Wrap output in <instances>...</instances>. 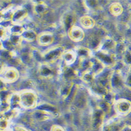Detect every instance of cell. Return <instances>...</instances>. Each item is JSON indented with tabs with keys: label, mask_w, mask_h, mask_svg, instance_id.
Listing matches in <instances>:
<instances>
[{
	"label": "cell",
	"mask_w": 131,
	"mask_h": 131,
	"mask_svg": "<svg viewBox=\"0 0 131 131\" xmlns=\"http://www.w3.org/2000/svg\"><path fill=\"white\" fill-rule=\"evenodd\" d=\"M59 74L64 82L72 81L77 77L78 72L70 66L64 65L59 71Z\"/></svg>",
	"instance_id": "10"
},
{
	"label": "cell",
	"mask_w": 131,
	"mask_h": 131,
	"mask_svg": "<svg viewBox=\"0 0 131 131\" xmlns=\"http://www.w3.org/2000/svg\"><path fill=\"white\" fill-rule=\"evenodd\" d=\"M50 131H64V130L61 126L58 125H53L51 127Z\"/></svg>",
	"instance_id": "36"
},
{
	"label": "cell",
	"mask_w": 131,
	"mask_h": 131,
	"mask_svg": "<svg viewBox=\"0 0 131 131\" xmlns=\"http://www.w3.org/2000/svg\"><path fill=\"white\" fill-rule=\"evenodd\" d=\"M38 73L43 79H51L55 75L56 71L51 64L45 62L40 63L38 68Z\"/></svg>",
	"instance_id": "8"
},
{
	"label": "cell",
	"mask_w": 131,
	"mask_h": 131,
	"mask_svg": "<svg viewBox=\"0 0 131 131\" xmlns=\"http://www.w3.org/2000/svg\"><path fill=\"white\" fill-rule=\"evenodd\" d=\"M77 58V56L75 51L72 49L66 50L62 57L64 65L67 66H70L73 64L76 61Z\"/></svg>",
	"instance_id": "20"
},
{
	"label": "cell",
	"mask_w": 131,
	"mask_h": 131,
	"mask_svg": "<svg viewBox=\"0 0 131 131\" xmlns=\"http://www.w3.org/2000/svg\"><path fill=\"white\" fill-rule=\"evenodd\" d=\"M8 102L12 109H18V107H21L19 93L15 92L10 94L8 99Z\"/></svg>",
	"instance_id": "27"
},
{
	"label": "cell",
	"mask_w": 131,
	"mask_h": 131,
	"mask_svg": "<svg viewBox=\"0 0 131 131\" xmlns=\"http://www.w3.org/2000/svg\"><path fill=\"white\" fill-rule=\"evenodd\" d=\"M116 45L117 43L112 38L106 36L102 39L100 45L96 50H102L113 53L112 51L115 50Z\"/></svg>",
	"instance_id": "14"
},
{
	"label": "cell",
	"mask_w": 131,
	"mask_h": 131,
	"mask_svg": "<svg viewBox=\"0 0 131 131\" xmlns=\"http://www.w3.org/2000/svg\"><path fill=\"white\" fill-rule=\"evenodd\" d=\"M79 22L81 26L86 29L93 28L95 25V20L91 16L84 15L80 18Z\"/></svg>",
	"instance_id": "23"
},
{
	"label": "cell",
	"mask_w": 131,
	"mask_h": 131,
	"mask_svg": "<svg viewBox=\"0 0 131 131\" xmlns=\"http://www.w3.org/2000/svg\"><path fill=\"white\" fill-rule=\"evenodd\" d=\"M20 98L21 107L26 110L35 108L37 106L38 97L31 90L25 89L18 92Z\"/></svg>",
	"instance_id": "1"
},
{
	"label": "cell",
	"mask_w": 131,
	"mask_h": 131,
	"mask_svg": "<svg viewBox=\"0 0 131 131\" xmlns=\"http://www.w3.org/2000/svg\"><path fill=\"white\" fill-rule=\"evenodd\" d=\"M6 131H15L14 129H8Z\"/></svg>",
	"instance_id": "39"
},
{
	"label": "cell",
	"mask_w": 131,
	"mask_h": 131,
	"mask_svg": "<svg viewBox=\"0 0 131 131\" xmlns=\"http://www.w3.org/2000/svg\"><path fill=\"white\" fill-rule=\"evenodd\" d=\"M27 9L23 6H18L14 8L11 23L14 24H21L28 16Z\"/></svg>",
	"instance_id": "11"
},
{
	"label": "cell",
	"mask_w": 131,
	"mask_h": 131,
	"mask_svg": "<svg viewBox=\"0 0 131 131\" xmlns=\"http://www.w3.org/2000/svg\"><path fill=\"white\" fill-rule=\"evenodd\" d=\"M9 121L5 116L1 114V119H0V129L1 131H6L8 129Z\"/></svg>",
	"instance_id": "33"
},
{
	"label": "cell",
	"mask_w": 131,
	"mask_h": 131,
	"mask_svg": "<svg viewBox=\"0 0 131 131\" xmlns=\"http://www.w3.org/2000/svg\"><path fill=\"white\" fill-rule=\"evenodd\" d=\"M35 108L45 111L51 114L54 117L58 116L59 114L58 108L54 105L48 103H42L38 104Z\"/></svg>",
	"instance_id": "24"
},
{
	"label": "cell",
	"mask_w": 131,
	"mask_h": 131,
	"mask_svg": "<svg viewBox=\"0 0 131 131\" xmlns=\"http://www.w3.org/2000/svg\"><path fill=\"white\" fill-rule=\"evenodd\" d=\"M8 39L15 48L19 47L21 45V42L23 40L21 35H10Z\"/></svg>",
	"instance_id": "30"
},
{
	"label": "cell",
	"mask_w": 131,
	"mask_h": 131,
	"mask_svg": "<svg viewBox=\"0 0 131 131\" xmlns=\"http://www.w3.org/2000/svg\"><path fill=\"white\" fill-rule=\"evenodd\" d=\"M96 75L90 69L83 70L81 74V79L82 81L87 84L91 85L95 82Z\"/></svg>",
	"instance_id": "25"
},
{
	"label": "cell",
	"mask_w": 131,
	"mask_h": 131,
	"mask_svg": "<svg viewBox=\"0 0 131 131\" xmlns=\"http://www.w3.org/2000/svg\"><path fill=\"white\" fill-rule=\"evenodd\" d=\"M54 40V35L52 32L45 31L38 34L37 42L40 46H48L51 45Z\"/></svg>",
	"instance_id": "12"
},
{
	"label": "cell",
	"mask_w": 131,
	"mask_h": 131,
	"mask_svg": "<svg viewBox=\"0 0 131 131\" xmlns=\"http://www.w3.org/2000/svg\"><path fill=\"white\" fill-rule=\"evenodd\" d=\"M74 50L79 60H88L92 57V51L88 47L78 46L75 47Z\"/></svg>",
	"instance_id": "19"
},
{
	"label": "cell",
	"mask_w": 131,
	"mask_h": 131,
	"mask_svg": "<svg viewBox=\"0 0 131 131\" xmlns=\"http://www.w3.org/2000/svg\"><path fill=\"white\" fill-rule=\"evenodd\" d=\"M105 66L94 56L90 58V68L94 74L96 76L101 73L104 70Z\"/></svg>",
	"instance_id": "18"
},
{
	"label": "cell",
	"mask_w": 131,
	"mask_h": 131,
	"mask_svg": "<svg viewBox=\"0 0 131 131\" xmlns=\"http://www.w3.org/2000/svg\"><path fill=\"white\" fill-rule=\"evenodd\" d=\"M73 88V83L72 81L64 82L59 90V94L62 99L64 100L67 99L71 94Z\"/></svg>",
	"instance_id": "21"
},
{
	"label": "cell",
	"mask_w": 131,
	"mask_h": 131,
	"mask_svg": "<svg viewBox=\"0 0 131 131\" xmlns=\"http://www.w3.org/2000/svg\"><path fill=\"white\" fill-rule=\"evenodd\" d=\"M105 114L96 106L91 116V125L93 129H98L103 125Z\"/></svg>",
	"instance_id": "7"
},
{
	"label": "cell",
	"mask_w": 131,
	"mask_h": 131,
	"mask_svg": "<svg viewBox=\"0 0 131 131\" xmlns=\"http://www.w3.org/2000/svg\"><path fill=\"white\" fill-rule=\"evenodd\" d=\"M90 92L97 97L102 100L104 96L109 91V88L107 86L99 83L94 82L90 85Z\"/></svg>",
	"instance_id": "13"
},
{
	"label": "cell",
	"mask_w": 131,
	"mask_h": 131,
	"mask_svg": "<svg viewBox=\"0 0 131 131\" xmlns=\"http://www.w3.org/2000/svg\"><path fill=\"white\" fill-rule=\"evenodd\" d=\"M23 39L28 42H32L37 40L38 34L32 28H26L21 35Z\"/></svg>",
	"instance_id": "22"
},
{
	"label": "cell",
	"mask_w": 131,
	"mask_h": 131,
	"mask_svg": "<svg viewBox=\"0 0 131 131\" xmlns=\"http://www.w3.org/2000/svg\"><path fill=\"white\" fill-rule=\"evenodd\" d=\"M66 51L65 48L61 45H57L42 52L43 62L52 64L62 58L63 54Z\"/></svg>",
	"instance_id": "3"
},
{
	"label": "cell",
	"mask_w": 131,
	"mask_h": 131,
	"mask_svg": "<svg viewBox=\"0 0 131 131\" xmlns=\"http://www.w3.org/2000/svg\"><path fill=\"white\" fill-rule=\"evenodd\" d=\"M14 130L15 131H27L25 127L21 126H15L14 128Z\"/></svg>",
	"instance_id": "37"
},
{
	"label": "cell",
	"mask_w": 131,
	"mask_h": 131,
	"mask_svg": "<svg viewBox=\"0 0 131 131\" xmlns=\"http://www.w3.org/2000/svg\"><path fill=\"white\" fill-rule=\"evenodd\" d=\"M121 131H131V126L125 125L124 126H123Z\"/></svg>",
	"instance_id": "38"
},
{
	"label": "cell",
	"mask_w": 131,
	"mask_h": 131,
	"mask_svg": "<svg viewBox=\"0 0 131 131\" xmlns=\"http://www.w3.org/2000/svg\"><path fill=\"white\" fill-rule=\"evenodd\" d=\"M19 77V73L14 67H6L1 69V79L6 83H11L16 81Z\"/></svg>",
	"instance_id": "4"
},
{
	"label": "cell",
	"mask_w": 131,
	"mask_h": 131,
	"mask_svg": "<svg viewBox=\"0 0 131 131\" xmlns=\"http://www.w3.org/2000/svg\"><path fill=\"white\" fill-rule=\"evenodd\" d=\"M95 51L94 56L101 61L105 67H113L115 65V56L114 53L102 50H96Z\"/></svg>",
	"instance_id": "6"
},
{
	"label": "cell",
	"mask_w": 131,
	"mask_h": 131,
	"mask_svg": "<svg viewBox=\"0 0 131 131\" xmlns=\"http://www.w3.org/2000/svg\"><path fill=\"white\" fill-rule=\"evenodd\" d=\"M108 86L109 89L114 92L122 91L125 88L124 76L121 70L115 69L110 72Z\"/></svg>",
	"instance_id": "2"
},
{
	"label": "cell",
	"mask_w": 131,
	"mask_h": 131,
	"mask_svg": "<svg viewBox=\"0 0 131 131\" xmlns=\"http://www.w3.org/2000/svg\"><path fill=\"white\" fill-rule=\"evenodd\" d=\"M72 103L76 108L81 109L84 108L86 106L87 101L85 95L83 94L79 93L77 91Z\"/></svg>",
	"instance_id": "26"
},
{
	"label": "cell",
	"mask_w": 131,
	"mask_h": 131,
	"mask_svg": "<svg viewBox=\"0 0 131 131\" xmlns=\"http://www.w3.org/2000/svg\"><path fill=\"white\" fill-rule=\"evenodd\" d=\"M68 35L70 39L74 42H80L83 40L85 33L83 30L79 26H74L68 31Z\"/></svg>",
	"instance_id": "15"
},
{
	"label": "cell",
	"mask_w": 131,
	"mask_h": 131,
	"mask_svg": "<svg viewBox=\"0 0 131 131\" xmlns=\"http://www.w3.org/2000/svg\"><path fill=\"white\" fill-rule=\"evenodd\" d=\"M10 35H21L26 28L21 24L11 23L10 25L7 27Z\"/></svg>",
	"instance_id": "28"
},
{
	"label": "cell",
	"mask_w": 131,
	"mask_h": 131,
	"mask_svg": "<svg viewBox=\"0 0 131 131\" xmlns=\"http://www.w3.org/2000/svg\"><path fill=\"white\" fill-rule=\"evenodd\" d=\"M122 63L126 67L131 68V52L126 48L125 50L122 55Z\"/></svg>",
	"instance_id": "31"
},
{
	"label": "cell",
	"mask_w": 131,
	"mask_h": 131,
	"mask_svg": "<svg viewBox=\"0 0 131 131\" xmlns=\"http://www.w3.org/2000/svg\"><path fill=\"white\" fill-rule=\"evenodd\" d=\"M97 106L99 107L105 114L109 113L111 111V104L103 100H101V101L98 103Z\"/></svg>",
	"instance_id": "32"
},
{
	"label": "cell",
	"mask_w": 131,
	"mask_h": 131,
	"mask_svg": "<svg viewBox=\"0 0 131 131\" xmlns=\"http://www.w3.org/2000/svg\"><path fill=\"white\" fill-rule=\"evenodd\" d=\"M31 118L37 122H44L54 117L51 114L40 109L36 108L31 113Z\"/></svg>",
	"instance_id": "17"
},
{
	"label": "cell",
	"mask_w": 131,
	"mask_h": 131,
	"mask_svg": "<svg viewBox=\"0 0 131 131\" xmlns=\"http://www.w3.org/2000/svg\"><path fill=\"white\" fill-rule=\"evenodd\" d=\"M108 10L112 15L114 16H118L122 14L123 7L120 3L114 2L109 6Z\"/></svg>",
	"instance_id": "29"
},
{
	"label": "cell",
	"mask_w": 131,
	"mask_h": 131,
	"mask_svg": "<svg viewBox=\"0 0 131 131\" xmlns=\"http://www.w3.org/2000/svg\"><path fill=\"white\" fill-rule=\"evenodd\" d=\"M114 108L116 114L119 115H126L131 112V101L125 98L115 100Z\"/></svg>",
	"instance_id": "5"
},
{
	"label": "cell",
	"mask_w": 131,
	"mask_h": 131,
	"mask_svg": "<svg viewBox=\"0 0 131 131\" xmlns=\"http://www.w3.org/2000/svg\"><path fill=\"white\" fill-rule=\"evenodd\" d=\"M32 3V11L38 16H41L46 14L48 10L49 7L47 4L42 1H33Z\"/></svg>",
	"instance_id": "16"
},
{
	"label": "cell",
	"mask_w": 131,
	"mask_h": 131,
	"mask_svg": "<svg viewBox=\"0 0 131 131\" xmlns=\"http://www.w3.org/2000/svg\"><path fill=\"white\" fill-rule=\"evenodd\" d=\"M76 21H77V17L75 13L71 10L66 12L62 16V25L64 29L67 31L75 25Z\"/></svg>",
	"instance_id": "9"
},
{
	"label": "cell",
	"mask_w": 131,
	"mask_h": 131,
	"mask_svg": "<svg viewBox=\"0 0 131 131\" xmlns=\"http://www.w3.org/2000/svg\"><path fill=\"white\" fill-rule=\"evenodd\" d=\"M124 83L126 87L131 89V71L126 72L124 76Z\"/></svg>",
	"instance_id": "35"
},
{
	"label": "cell",
	"mask_w": 131,
	"mask_h": 131,
	"mask_svg": "<svg viewBox=\"0 0 131 131\" xmlns=\"http://www.w3.org/2000/svg\"><path fill=\"white\" fill-rule=\"evenodd\" d=\"M0 32H1V40H4L7 39L10 36V34L7 27L1 25L0 27Z\"/></svg>",
	"instance_id": "34"
}]
</instances>
